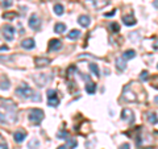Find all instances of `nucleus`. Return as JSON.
<instances>
[{
	"label": "nucleus",
	"instance_id": "nucleus-1",
	"mask_svg": "<svg viewBox=\"0 0 158 149\" xmlns=\"http://www.w3.org/2000/svg\"><path fill=\"white\" fill-rule=\"evenodd\" d=\"M44 116H45V114H44V111H42V109H40V108H33L32 111L29 112L28 119L32 121L33 124H40V123L42 121V119H44Z\"/></svg>",
	"mask_w": 158,
	"mask_h": 149
},
{
	"label": "nucleus",
	"instance_id": "nucleus-2",
	"mask_svg": "<svg viewBox=\"0 0 158 149\" xmlns=\"http://www.w3.org/2000/svg\"><path fill=\"white\" fill-rule=\"evenodd\" d=\"M16 94H17V95H20V96H23V98H28V99H30V98H32V95H33L34 92H33V90L30 89L28 84L23 83V84H20V86L16 89Z\"/></svg>",
	"mask_w": 158,
	"mask_h": 149
},
{
	"label": "nucleus",
	"instance_id": "nucleus-3",
	"mask_svg": "<svg viewBox=\"0 0 158 149\" xmlns=\"http://www.w3.org/2000/svg\"><path fill=\"white\" fill-rule=\"evenodd\" d=\"M48 95V104L51 106V107H57L59 104V99H58V92L57 90H48L46 92Z\"/></svg>",
	"mask_w": 158,
	"mask_h": 149
},
{
	"label": "nucleus",
	"instance_id": "nucleus-4",
	"mask_svg": "<svg viewBox=\"0 0 158 149\" xmlns=\"http://www.w3.org/2000/svg\"><path fill=\"white\" fill-rule=\"evenodd\" d=\"M33 79L36 81V83H37L40 87H44L45 84H48L51 81V77L48 74H37L33 77Z\"/></svg>",
	"mask_w": 158,
	"mask_h": 149
},
{
	"label": "nucleus",
	"instance_id": "nucleus-5",
	"mask_svg": "<svg viewBox=\"0 0 158 149\" xmlns=\"http://www.w3.org/2000/svg\"><path fill=\"white\" fill-rule=\"evenodd\" d=\"M28 24H29L30 28H32L33 30H36V32L41 29V21H40V17L36 13H33L32 16L29 17V23Z\"/></svg>",
	"mask_w": 158,
	"mask_h": 149
},
{
	"label": "nucleus",
	"instance_id": "nucleus-6",
	"mask_svg": "<svg viewBox=\"0 0 158 149\" xmlns=\"http://www.w3.org/2000/svg\"><path fill=\"white\" fill-rule=\"evenodd\" d=\"M15 33H16V29L13 28L12 25H5L4 29H3V36L7 41H12L15 37Z\"/></svg>",
	"mask_w": 158,
	"mask_h": 149
},
{
	"label": "nucleus",
	"instance_id": "nucleus-7",
	"mask_svg": "<svg viewBox=\"0 0 158 149\" xmlns=\"http://www.w3.org/2000/svg\"><path fill=\"white\" fill-rule=\"evenodd\" d=\"M121 119L125 120V121H128L129 124H133V123H135V114H133L132 109L124 108L123 112H121Z\"/></svg>",
	"mask_w": 158,
	"mask_h": 149
},
{
	"label": "nucleus",
	"instance_id": "nucleus-8",
	"mask_svg": "<svg viewBox=\"0 0 158 149\" xmlns=\"http://www.w3.org/2000/svg\"><path fill=\"white\" fill-rule=\"evenodd\" d=\"M61 48H62V41L57 40V38H53V40L49 41V46H48V49L50 51H58Z\"/></svg>",
	"mask_w": 158,
	"mask_h": 149
},
{
	"label": "nucleus",
	"instance_id": "nucleus-9",
	"mask_svg": "<svg viewBox=\"0 0 158 149\" xmlns=\"http://www.w3.org/2000/svg\"><path fill=\"white\" fill-rule=\"evenodd\" d=\"M78 23H79V25H82L83 28H87V26L91 25V17L87 16V15H82V16L78 17Z\"/></svg>",
	"mask_w": 158,
	"mask_h": 149
},
{
	"label": "nucleus",
	"instance_id": "nucleus-10",
	"mask_svg": "<svg viewBox=\"0 0 158 149\" xmlns=\"http://www.w3.org/2000/svg\"><path fill=\"white\" fill-rule=\"evenodd\" d=\"M34 62L37 68H45V66H48L50 63V59L48 57H38V58H36Z\"/></svg>",
	"mask_w": 158,
	"mask_h": 149
},
{
	"label": "nucleus",
	"instance_id": "nucleus-11",
	"mask_svg": "<svg viewBox=\"0 0 158 149\" xmlns=\"http://www.w3.org/2000/svg\"><path fill=\"white\" fill-rule=\"evenodd\" d=\"M21 46H23L24 49H26V50H30V49H33V48L36 46V42H34L33 38H26V40H23Z\"/></svg>",
	"mask_w": 158,
	"mask_h": 149
},
{
	"label": "nucleus",
	"instance_id": "nucleus-12",
	"mask_svg": "<svg viewBox=\"0 0 158 149\" xmlns=\"http://www.w3.org/2000/svg\"><path fill=\"white\" fill-rule=\"evenodd\" d=\"M123 21H124V24H125L127 26H133V25H136V23H137L132 15H127V16H124Z\"/></svg>",
	"mask_w": 158,
	"mask_h": 149
},
{
	"label": "nucleus",
	"instance_id": "nucleus-13",
	"mask_svg": "<svg viewBox=\"0 0 158 149\" xmlns=\"http://www.w3.org/2000/svg\"><path fill=\"white\" fill-rule=\"evenodd\" d=\"M25 137H26V133L24 132V131H17L13 135V139L16 142H23L24 140H25Z\"/></svg>",
	"mask_w": 158,
	"mask_h": 149
},
{
	"label": "nucleus",
	"instance_id": "nucleus-14",
	"mask_svg": "<svg viewBox=\"0 0 158 149\" xmlns=\"http://www.w3.org/2000/svg\"><path fill=\"white\" fill-rule=\"evenodd\" d=\"M116 68H117V70L118 71H124V70L127 69V63H125V59H121L120 57L118 58H116Z\"/></svg>",
	"mask_w": 158,
	"mask_h": 149
},
{
	"label": "nucleus",
	"instance_id": "nucleus-15",
	"mask_svg": "<svg viewBox=\"0 0 158 149\" xmlns=\"http://www.w3.org/2000/svg\"><path fill=\"white\" fill-rule=\"evenodd\" d=\"M95 91H96V84L94 83V82H87V84H86V92L87 94H90V95H92V94H95Z\"/></svg>",
	"mask_w": 158,
	"mask_h": 149
},
{
	"label": "nucleus",
	"instance_id": "nucleus-16",
	"mask_svg": "<svg viewBox=\"0 0 158 149\" xmlns=\"http://www.w3.org/2000/svg\"><path fill=\"white\" fill-rule=\"evenodd\" d=\"M54 32L56 33H59V34H62V33L66 32V25L63 23H58L54 25Z\"/></svg>",
	"mask_w": 158,
	"mask_h": 149
},
{
	"label": "nucleus",
	"instance_id": "nucleus-17",
	"mask_svg": "<svg viewBox=\"0 0 158 149\" xmlns=\"http://www.w3.org/2000/svg\"><path fill=\"white\" fill-rule=\"evenodd\" d=\"M89 68H90V71L92 73L95 77H100V70H99V66L96 65V63H90Z\"/></svg>",
	"mask_w": 158,
	"mask_h": 149
},
{
	"label": "nucleus",
	"instance_id": "nucleus-18",
	"mask_svg": "<svg viewBox=\"0 0 158 149\" xmlns=\"http://www.w3.org/2000/svg\"><path fill=\"white\" fill-rule=\"evenodd\" d=\"M135 57H136V51L135 50H127V51H124V53H123V58L125 61L132 59V58H135Z\"/></svg>",
	"mask_w": 158,
	"mask_h": 149
},
{
	"label": "nucleus",
	"instance_id": "nucleus-19",
	"mask_svg": "<svg viewBox=\"0 0 158 149\" xmlns=\"http://www.w3.org/2000/svg\"><path fill=\"white\" fill-rule=\"evenodd\" d=\"M148 120H149V123H150V124H157L158 123V117H157V115L154 114V112H149V114H148Z\"/></svg>",
	"mask_w": 158,
	"mask_h": 149
},
{
	"label": "nucleus",
	"instance_id": "nucleus-20",
	"mask_svg": "<svg viewBox=\"0 0 158 149\" xmlns=\"http://www.w3.org/2000/svg\"><path fill=\"white\" fill-rule=\"evenodd\" d=\"M79 36H80V32H79L78 29H72L71 32L69 33V36H67V38L69 40H75V38H78Z\"/></svg>",
	"mask_w": 158,
	"mask_h": 149
},
{
	"label": "nucleus",
	"instance_id": "nucleus-21",
	"mask_svg": "<svg viewBox=\"0 0 158 149\" xmlns=\"http://www.w3.org/2000/svg\"><path fill=\"white\" fill-rule=\"evenodd\" d=\"M63 11H65V8H63L62 4H56V5H54V13H56V15H58V16H62Z\"/></svg>",
	"mask_w": 158,
	"mask_h": 149
},
{
	"label": "nucleus",
	"instance_id": "nucleus-22",
	"mask_svg": "<svg viewBox=\"0 0 158 149\" xmlns=\"http://www.w3.org/2000/svg\"><path fill=\"white\" fill-rule=\"evenodd\" d=\"M8 89H10V81L5 77H3L1 83H0V90H8Z\"/></svg>",
	"mask_w": 158,
	"mask_h": 149
},
{
	"label": "nucleus",
	"instance_id": "nucleus-23",
	"mask_svg": "<svg viewBox=\"0 0 158 149\" xmlns=\"http://www.w3.org/2000/svg\"><path fill=\"white\" fill-rule=\"evenodd\" d=\"M69 149H74L77 148V140L72 137H67V145H66Z\"/></svg>",
	"mask_w": 158,
	"mask_h": 149
},
{
	"label": "nucleus",
	"instance_id": "nucleus-24",
	"mask_svg": "<svg viewBox=\"0 0 158 149\" xmlns=\"http://www.w3.org/2000/svg\"><path fill=\"white\" fill-rule=\"evenodd\" d=\"M37 147H40V141L37 139H32L29 141V144H28V148L29 149H37Z\"/></svg>",
	"mask_w": 158,
	"mask_h": 149
},
{
	"label": "nucleus",
	"instance_id": "nucleus-25",
	"mask_svg": "<svg viewBox=\"0 0 158 149\" xmlns=\"http://www.w3.org/2000/svg\"><path fill=\"white\" fill-rule=\"evenodd\" d=\"M0 4L3 8H10L13 4V0H0Z\"/></svg>",
	"mask_w": 158,
	"mask_h": 149
},
{
	"label": "nucleus",
	"instance_id": "nucleus-26",
	"mask_svg": "<svg viewBox=\"0 0 158 149\" xmlns=\"http://www.w3.org/2000/svg\"><path fill=\"white\" fill-rule=\"evenodd\" d=\"M16 16H17L16 12H5V13L3 15V17H4L5 20H11V19H13V17H16Z\"/></svg>",
	"mask_w": 158,
	"mask_h": 149
},
{
	"label": "nucleus",
	"instance_id": "nucleus-27",
	"mask_svg": "<svg viewBox=\"0 0 158 149\" xmlns=\"http://www.w3.org/2000/svg\"><path fill=\"white\" fill-rule=\"evenodd\" d=\"M109 29H111V32H113V33H117L118 32V24L117 23H112L111 25H109Z\"/></svg>",
	"mask_w": 158,
	"mask_h": 149
},
{
	"label": "nucleus",
	"instance_id": "nucleus-28",
	"mask_svg": "<svg viewBox=\"0 0 158 149\" xmlns=\"http://www.w3.org/2000/svg\"><path fill=\"white\" fill-rule=\"evenodd\" d=\"M57 136H58V139H67L69 137V133L66 132V131H59L58 133H57Z\"/></svg>",
	"mask_w": 158,
	"mask_h": 149
},
{
	"label": "nucleus",
	"instance_id": "nucleus-29",
	"mask_svg": "<svg viewBox=\"0 0 158 149\" xmlns=\"http://www.w3.org/2000/svg\"><path fill=\"white\" fill-rule=\"evenodd\" d=\"M148 78H149V74H148V71L146 70H144V71L140 74V79H141L142 82H145V81H148Z\"/></svg>",
	"mask_w": 158,
	"mask_h": 149
},
{
	"label": "nucleus",
	"instance_id": "nucleus-30",
	"mask_svg": "<svg viewBox=\"0 0 158 149\" xmlns=\"http://www.w3.org/2000/svg\"><path fill=\"white\" fill-rule=\"evenodd\" d=\"M151 87H154V89L158 90V75L153 77V79H151Z\"/></svg>",
	"mask_w": 158,
	"mask_h": 149
},
{
	"label": "nucleus",
	"instance_id": "nucleus-31",
	"mask_svg": "<svg viewBox=\"0 0 158 149\" xmlns=\"http://www.w3.org/2000/svg\"><path fill=\"white\" fill-rule=\"evenodd\" d=\"M5 121H7V120H5V116L0 112V123H5Z\"/></svg>",
	"mask_w": 158,
	"mask_h": 149
},
{
	"label": "nucleus",
	"instance_id": "nucleus-32",
	"mask_svg": "<svg viewBox=\"0 0 158 149\" xmlns=\"http://www.w3.org/2000/svg\"><path fill=\"white\" fill-rule=\"evenodd\" d=\"M118 149H130V145L129 144H123Z\"/></svg>",
	"mask_w": 158,
	"mask_h": 149
},
{
	"label": "nucleus",
	"instance_id": "nucleus-33",
	"mask_svg": "<svg viewBox=\"0 0 158 149\" xmlns=\"http://www.w3.org/2000/svg\"><path fill=\"white\" fill-rule=\"evenodd\" d=\"M0 149H8L7 144H5V142H0Z\"/></svg>",
	"mask_w": 158,
	"mask_h": 149
},
{
	"label": "nucleus",
	"instance_id": "nucleus-34",
	"mask_svg": "<svg viewBox=\"0 0 158 149\" xmlns=\"http://www.w3.org/2000/svg\"><path fill=\"white\" fill-rule=\"evenodd\" d=\"M115 13H116V11H112V12H108V13H105V16H107V17H111V16H113Z\"/></svg>",
	"mask_w": 158,
	"mask_h": 149
},
{
	"label": "nucleus",
	"instance_id": "nucleus-35",
	"mask_svg": "<svg viewBox=\"0 0 158 149\" xmlns=\"http://www.w3.org/2000/svg\"><path fill=\"white\" fill-rule=\"evenodd\" d=\"M153 5H154V8H157V10H158V0H154Z\"/></svg>",
	"mask_w": 158,
	"mask_h": 149
},
{
	"label": "nucleus",
	"instance_id": "nucleus-36",
	"mask_svg": "<svg viewBox=\"0 0 158 149\" xmlns=\"http://www.w3.org/2000/svg\"><path fill=\"white\" fill-rule=\"evenodd\" d=\"M0 50H8V46H0Z\"/></svg>",
	"mask_w": 158,
	"mask_h": 149
},
{
	"label": "nucleus",
	"instance_id": "nucleus-37",
	"mask_svg": "<svg viewBox=\"0 0 158 149\" xmlns=\"http://www.w3.org/2000/svg\"><path fill=\"white\" fill-rule=\"evenodd\" d=\"M57 149H67V147H65V145H61V147H58Z\"/></svg>",
	"mask_w": 158,
	"mask_h": 149
},
{
	"label": "nucleus",
	"instance_id": "nucleus-38",
	"mask_svg": "<svg viewBox=\"0 0 158 149\" xmlns=\"http://www.w3.org/2000/svg\"><path fill=\"white\" fill-rule=\"evenodd\" d=\"M154 49H158V41H156V44H154Z\"/></svg>",
	"mask_w": 158,
	"mask_h": 149
},
{
	"label": "nucleus",
	"instance_id": "nucleus-39",
	"mask_svg": "<svg viewBox=\"0 0 158 149\" xmlns=\"http://www.w3.org/2000/svg\"><path fill=\"white\" fill-rule=\"evenodd\" d=\"M156 102H158V96H157V98H156Z\"/></svg>",
	"mask_w": 158,
	"mask_h": 149
},
{
	"label": "nucleus",
	"instance_id": "nucleus-40",
	"mask_svg": "<svg viewBox=\"0 0 158 149\" xmlns=\"http://www.w3.org/2000/svg\"><path fill=\"white\" fill-rule=\"evenodd\" d=\"M157 68H158V65H157Z\"/></svg>",
	"mask_w": 158,
	"mask_h": 149
}]
</instances>
